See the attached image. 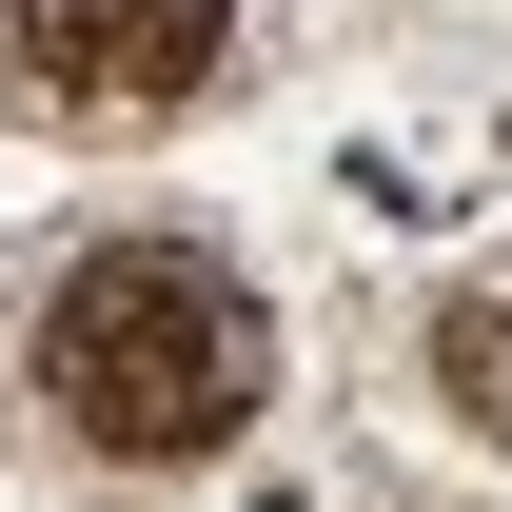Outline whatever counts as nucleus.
<instances>
[{"label": "nucleus", "mask_w": 512, "mask_h": 512, "mask_svg": "<svg viewBox=\"0 0 512 512\" xmlns=\"http://www.w3.org/2000/svg\"><path fill=\"white\" fill-rule=\"evenodd\" d=\"M256 375H276V316H256L217 256L178 237H99L40 296V394H60L79 453H119V473H197V453L256 414Z\"/></svg>", "instance_id": "1"}, {"label": "nucleus", "mask_w": 512, "mask_h": 512, "mask_svg": "<svg viewBox=\"0 0 512 512\" xmlns=\"http://www.w3.org/2000/svg\"><path fill=\"white\" fill-rule=\"evenodd\" d=\"M237 40V0H0V60L60 119H178Z\"/></svg>", "instance_id": "2"}, {"label": "nucleus", "mask_w": 512, "mask_h": 512, "mask_svg": "<svg viewBox=\"0 0 512 512\" xmlns=\"http://www.w3.org/2000/svg\"><path fill=\"white\" fill-rule=\"evenodd\" d=\"M434 375H453L473 434H512V296H453V316H434Z\"/></svg>", "instance_id": "3"}]
</instances>
